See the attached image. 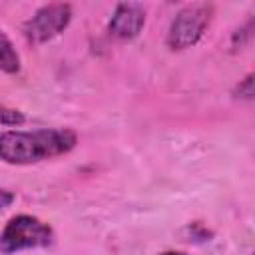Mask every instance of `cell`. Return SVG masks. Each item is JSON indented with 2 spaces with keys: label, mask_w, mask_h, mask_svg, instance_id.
<instances>
[{
  "label": "cell",
  "mask_w": 255,
  "mask_h": 255,
  "mask_svg": "<svg viewBox=\"0 0 255 255\" xmlns=\"http://www.w3.org/2000/svg\"><path fill=\"white\" fill-rule=\"evenodd\" d=\"M78 135L70 128H42L32 131L8 129L0 133V159L10 165H30L72 151Z\"/></svg>",
  "instance_id": "obj_1"
},
{
  "label": "cell",
  "mask_w": 255,
  "mask_h": 255,
  "mask_svg": "<svg viewBox=\"0 0 255 255\" xmlns=\"http://www.w3.org/2000/svg\"><path fill=\"white\" fill-rule=\"evenodd\" d=\"M54 243V229L42 219L20 213L14 215L0 233V253L12 255L24 249L50 247Z\"/></svg>",
  "instance_id": "obj_2"
},
{
  "label": "cell",
  "mask_w": 255,
  "mask_h": 255,
  "mask_svg": "<svg viewBox=\"0 0 255 255\" xmlns=\"http://www.w3.org/2000/svg\"><path fill=\"white\" fill-rule=\"evenodd\" d=\"M213 20V4H189L175 14L169 24L165 44L169 50H187L195 46Z\"/></svg>",
  "instance_id": "obj_3"
},
{
  "label": "cell",
  "mask_w": 255,
  "mask_h": 255,
  "mask_svg": "<svg viewBox=\"0 0 255 255\" xmlns=\"http://www.w3.org/2000/svg\"><path fill=\"white\" fill-rule=\"evenodd\" d=\"M72 22V6L66 2H54V4H44L40 6L32 18H28L22 26V34L28 44L40 46L56 36H60L68 24Z\"/></svg>",
  "instance_id": "obj_4"
},
{
  "label": "cell",
  "mask_w": 255,
  "mask_h": 255,
  "mask_svg": "<svg viewBox=\"0 0 255 255\" xmlns=\"http://www.w3.org/2000/svg\"><path fill=\"white\" fill-rule=\"evenodd\" d=\"M145 24V8L137 2H122L116 6L110 22L108 34L116 40H133L139 36Z\"/></svg>",
  "instance_id": "obj_5"
},
{
  "label": "cell",
  "mask_w": 255,
  "mask_h": 255,
  "mask_svg": "<svg viewBox=\"0 0 255 255\" xmlns=\"http://www.w3.org/2000/svg\"><path fill=\"white\" fill-rule=\"evenodd\" d=\"M0 72L18 74L20 72V56L10 42V38L0 30Z\"/></svg>",
  "instance_id": "obj_6"
},
{
  "label": "cell",
  "mask_w": 255,
  "mask_h": 255,
  "mask_svg": "<svg viewBox=\"0 0 255 255\" xmlns=\"http://www.w3.org/2000/svg\"><path fill=\"white\" fill-rule=\"evenodd\" d=\"M24 114L16 108L6 106L4 102H0V124L2 126H22L24 124Z\"/></svg>",
  "instance_id": "obj_7"
},
{
  "label": "cell",
  "mask_w": 255,
  "mask_h": 255,
  "mask_svg": "<svg viewBox=\"0 0 255 255\" xmlns=\"http://www.w3.org/2000/svg\"><path fill=\"white\" fill-rule=\"evenodd\" d=\"M233 96H235V98H241V100H253V96H255L253 74H247L243 80H239V84H237L235 90H233Z\"/></svg>",
  "instance_id": "obj_8"
},
{
  "label": "cell",
  "mask_w": 255,
  "mask_h": 255,
  "mask_svg": "<svg viewBox=\"0 0 255 255\" xmlns=\"http://www.w3.org/2000/svg\"><path fill=\"white\" fill-rule=\"evenodd\" d=\"M185 231L189 233V237H191V239H199V241H209V237H211V231H209L207 227H203L199 221L189 223Z\"/></svg>",
  "instance_id": "obj_9"
},
{
  "label": "cell",
  "mask_w": 255,
  "mask_h": 255,
  "mask_svg": "<svg viewBox=\"0 0 255 255\" xmlns=\"http://www.w3.org/2000/svg\"><path fill=\"white\" fill-rule=\"evenodd\" d=\"M245 38H251V22H247L241 30H237L233 34V48H243L245 46Z\"/></svg>",
  "instance_id": "obj_10"
},
{
  "label": "cell",
  "mask_w": 255,
  "mask_h": 255,
  "mask_svg": "<svg viewBox=\"0 0 255 255\" xmlns=\"http://www.w3.org/2000/svg\"><path fill=\"white\" fill-rule=\"evenodd\" d=\"M14 199H16V195H14L12 191H8V189L0 187V211H2V209H6L8 205H12V203H14Z\"/></svg>",
  "instance_id": "obj_11"
},
{
  "label": "cell",
  "mask_w": 255,
  "mask_h": 255,
  "mask_svg": "<svg viewBox=\"0 0 255 255\" xmlns=\"http://www.w3.org/2000/svg\"><path fill=\"white\" fill-rule=\"evenodd\" d=\"M159 255H187V253H183V251H163Z\"/></svg>",
  "instance_id": "obj_12"
}]
</instances>
